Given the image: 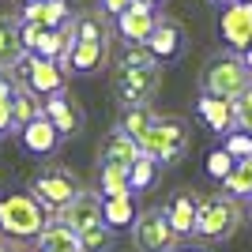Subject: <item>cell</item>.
I'll list each match as a JSON object with an SVG mask.
<instances>
[{
  "mask_svg": "<svg viewBox=\"0 0 252 252\" xmlns=\"http://www.w3.org/2000/svg\"><path fill=\"white\" fill-rule=\"evenodd\" d=\"M162 87V61L151 57L147 45H128V53L117 61L113 72V91L117 102L132 109V105H151Z\"/></svg>",
  "mask_w": 252,
  "mask_h": 252,
  "instance_id": "1",
  "label": "cell"
},
{
  "mask_svg": "<svg viewBox=\"0 0 252 252\" xmlns=\"http://www.w3.org/2000/svg\"><path fill=\"white\" fill-rule=\"evenodd\" d=\"M113 49V31L102 15H79L75 19V42L68 49V57L61 61V72H79V75H94L105 68Z\"/></svg>",
  "mask_w": 252,
  "mask_h": 252,
  "instance_id": "2",
  "label": "cell"
},
{
  "mask_svg": "<svg viewBox=\"0 0 252 252\" xmlns=\"http://www.w3.org/2000/svg\"><path fill=\"white\" fill-rule=\"evenodd\" d=\"M241 203L233 200L230 192H215V196H200V207H196V230L192 237H200L207 245H222L230 241L233 233L241 230Z\"/></svg>",
  "mask_w": 252,
  "mask_h": 252,
  "instance_id": "3",
  "label": "cell"
},
{
  "mask_svg": "<svg viewBox=\"0 0 252 252\" xmlns=\"http://www.w3.org/2000/svg\"><path fill=\"white\" fill-rule=\"evenodd\" d=\"M136 143H139L143 155L155 158L158 166H173V162H181V158L189 155L192 132H189V125H185L181 117H158L155 113L151 128L136 139Z\"/></svg>",
  "mask_w": 252,
  "mask_h": 252,
  "instance_id": "4",
  "label": "cell"
},
{
  "mask_svg": "<svg viewBox=\"0 0 252 252\" xmlns=\"http://www.w3.org/2000/svg\"><path fill=\"white\" fill-rule=\"evenodd\" d=\"M249 83H252V72L245 68L237 49L215 53L200 72V91L203 94H215V98H237Z\"/></svg>",
  "mask_w": 252,
  "mask_h": 252,
  "instance_id": "5",
  "label": "cell"
},
{
  "mask_svg": "<svg viewBox=\"0 0 252 252\" xmlns=\"http://www.w3.org/2000/svg\"><path fill=\"white\" fill-rule=\"evenodd\" d=\"M45 222H49V211L31 192H11L0 200V233L8 237H38Z\"/></svg>",
  "mask_w": 252,
  "mask_h": 252,
  "instance_id": "6",
  "label": "cell"
},
{
  "mask_svg": "<svg viewBox=\"0 0 252 252\" xmlns=\"http://www.w3.org/2000/svg\"><path fill=\"white\" fill-rule=\"evenodd\" d=\"M79 192H83L79 177H75L72 169H64V166H45L42 173L34 177V185H31V196L42 203L49 215H53V211H61L64 203H72Z\"/></svg>",
  "mask_w": 252,
  "mask_h": 252,
  "instance_id": "7",
  "label": "cell"
},
{
  "mask_svg": "<svg viewBox=\"0 0 252 252\" xmlns=\"http://www.w3.org/2000/svg\"><path fill=\"white\" fill-rule=\"evenodd\" d=\"M132 245L139 252H173L181 245V237L173 233L166 211L162 207H147L136 211V222H132Z\"/></svg>",
  "mask_w": 252,
  "mask_h": 252,
  "instance_id": "8",
  "label": "cell"
},
{
  "mask_svg": "<svg viewBox=\"0 0 252 252\" xmlns=\"http://www.w3.org/2000/svg\"><path fill=\"white\" fill-rule=\"evenodd\" d=\"M222 42L230 49H249L252 45V0H230L222 4V19H219Z\"/></svg>",
  "mask_w": 252,
  "mask_h": 252,
  "instance_id": "9",
  "label": "cell"
},
{
  "mask_svg": "<svg viewBox=\"0 0 252 252\" xmlns=\"http://www.w3.org/2000/svg\"><path fill=\"white\" fill-rule=\"evenodd\" d=\"M42 113L53 121V128L61 132V139H72L79 128H83V109L75 105V98L68 94V91H53V94H45L42 102Z\"/></svg>",
  "mask_w": 252,
  "mask_h": 252,
  "instance_id": "10",
  "label": "cell"
},
{
  "mask_svg": "<svg viewBox=\"0 0 252 252\" xmlns=\"http://www.w3.org/2000/svg\"><path fill=\"white\" fill-rule=\"evenodd\" d=\"M155 19H158L155 4L132 0L125 11H117V31L113 34H121L128 45H143V42H147V34H151V27H155Z\"/></svg>",
  "mask_w": 252,
  "mask_h": 252,
  "instance_id": "11",
  "label": "cell"
},
{
  "mask_svg": "<svg viewBox=\"0 0 252 252\" xmlns=\"http://www.w3.org/2000/svg\"><path fill=\"white\" fill-rule=\"evenodd\" d=\"M19 68H23V75H27V83H23V87H31L34 94H42V98L64 87V72H61V64H57V61H49V57L27 53Z\"/></svg>",
  "mask_w": 252,
  "mask_h": 252,
  "instance_id": "12",
  "label": "cell"
},
{
  "mask_svg": "<svg viewBox=\"0 0 252 252\" xmlns=\"http://www.w3.org/2000/svg\"><path fill=\"white\" fill-rule=\"evenodd\" d=\"M143 45L151 49V57H155V61L166 64V61H173V57L185 49V31H181V23H177V19H169V15H158Z\"/></svg>",
  "mask_w": 252,
  "mask_h": 252,
  "instance_id": "13",
  "label": "cell"
},
{
  "mask_svg": "<svg viewBox=\"0 0 252 252\" xmlns=\"http://www.w3.org/2000/svg\"><path fill=\"white\" fill-rule=\"evenodd\" d=\"M53 215H57L64 226H72L75 233H83L87 226L102 222V196H98V192H79L72 203H64V207L53 211Z\"/></svg>",
  "mask_w": 252,
  "mask_h": 252,
  "instance_id": "14",
  "label": "cell"
},
{
  "mask_svg": "<svg viewBox=\"0 0 252 252\" xmlns=\"http://www.w3.org/2000/svg\"><path fill=\"white\" fill-rule=\"evenodd\" d=\"M196 207H200V196H196L192 189L173 192L169 203L162 207V211H166V219H169V226H173V233H177L181 241H189L192 230H196Z\"/></svg>",
  "mask_w": 252,
  "mask_h": 252,
  "instance_id": "15",
  "label": "cell"
},
{
  "mask_svg": "<svg viewBox=\"0 0 252 252\" xmlns=\"http://www.w3.org/2000/svg\"><path fill=\"white\" fill-rule=\"evenodd\" d=\"M19 136H23V147L31 151V155H53L57 143H61V132L53 128V121L45 113L31 117V121L19 128Z\"/></svg>",
  "mask_w": 252,
  "mask_h": 252,
  "instance_id": "16",
  "label": "cell"
},
{
  "mask_svg": "<svg viewBox=\"0 0 252 252\" xmlns=\"http://www.w3.org/2000/svg\"><path fill=\"white\" fill-rule=\"evenodd\" d=\"M139 155H143V151H139V143L128 136L121 125H117L113 132L102 139V147H98V166H102V162H113V166H125V169H128Z\"/></svg>",
  "mask_w": 252,
  "mask_h": 252,
  "instance_id": "17",
  "label": "cell"
},
{
  "mask_svg": "<svg viewBox=\"0 0 252 252\" xmlns=\"http://www.w3.org/2000/svg\"><path fill=\"white\" fill-rule=\"evenodd\" d=\"M23 57H27V45H23V34H19V19L0 15V72H15Z\"/></svg>",
  "mask_w": 252,
  "mask_h": 252,
  "instance_id": "18",
  "label": "cell"
},
{
  "mask_svg": "<svg viewBox=\"0 0 252 252\" xmlns=\"http://www.w3.org/2000/svg\"><path fill=\"white\" fill-rule=\"evenodd\" d=\"M68 19H72L68 0H38V4H23L19 11V23H34V27H45V31H57Z\"/></svg>",
  "mask_w": 252,
  "mask_h": 252,
  "instance_id": "19",
  "label": "cell"
},
{
  "mask_svg": "<svg viewBox=\"0 0 252 252\" xmlns=\"http://www.w3.org/2000/svg\"><path fill=\"white\" fill-rule=\"evenodd\" d=\"M38 249H49V252H83V241H79V233L72 226H64L57 215H49L42 230H38Z\"/></svg>",
  "mask_w": 252,
  "mask_h": 252,
  "instance_id": "20",
  "label": "cell"
},
{
  "mask_svg": "<svg viewBox=\"0 0 252 252\" xmlns=\"http://www.w3.org/2000/svg\"><path fill=\"white\" fill-rule=\"evenodd\" d=\"M196 113H200V121L215 132V136H226V132L233 128V105H230V98L200 94V98H196Z\"/></svg>",
  "mask_w": 252,
  "mask_h": 252,
  "instance_id": "21",
  "label": "cell"
},
{
  "mask_svg": "<svg viewBox=\"0 0 252 252\" xmlns=\"http://www.w3.org/2000/svg\"><path fill=\"white\" fill-rule=\"evenodd\" d=\"M102 222L109 230H125L136 222V203L132 196H102Z\"/></svg>",
  "mask_w": 252,
  "mask_h": 252,
  "instance_id": "22",
  "label": "cell"
},
{
  "mask_svg": "<svg viewBox=\"0 0 252 252\" xmlns=\"http://www.w3.org/2000/svg\"><path fill=\"white\" fill-rule=\"evenodd\" d=\"M222 192H230L233 200H249L252 196V155L233 162V169L226 173V181H222Z\"/></svg>",
  "mask_w": 252,
  "mask_h": 252,
  "instance_id": "23",
  "label": "cell"
},
{
  "mask_svg": "<svg viewBox=\"0 0 252 252\" xmlns=\"http://www.w3.org/2000/svg\"><path fill=\"white\" fill-rule=\"evenodd\" d=\"M42 113V98L34 94L31 87H11V125L23 128L31 117Z\"/></svg>",
  "mask_w": 252,
  "mask_h": 252,
  "instance_id": "24",
  "label": "cell"
},
{
  "mask_svg": "<svg viewBox=\"0 0 252 252\" xmlns=\"http://www.w3.org/2000/svg\"><path fill=\"white\" fill-rule=\"evenodd\" d=\"M155 181H158V162L151 155H139L136 162L128 166V189H132V196L155 189Z\"/></svg>",
  "mask_w": 252,
  "mask_h": 252,
  "instance_id": "25",
  "label": "cell"
},
{
  "mask_svg": "<svg viewBox=\"0 0 252 252\" xmlns=\"http://www.w3.org/2000/svg\"><path fill=\"white\" fill-rule=\"evenodd\" d=\"M98 189H102V196H132V189H128V169L113 166V162H102V166H98Z\"/></svg>",
  "mask_w": 252,
  "mask_h": 252,
  "instance_id": "26",
  "label": "cell"
},
{
  "mask_svg": "<svg viewBox=\"0 0 252 252\" xmlns=\"http://www.w3.org/2000/svg\"><path fill=\"white\" fill-rule=\"evenodd\" d=\"M79 241H83V252H109L113 249V230L105 222H94L79 233Z\"/></svg>",
  "mask_w": 252,
  "mask_h": 252,
  "instance_id": "27",
  "label": "cell"
},
{
  "mask_svg": "<svg viewBox=\"0 0 252 252\" xmlns=\"http://www.w3.org/2000/svg\"><path fill=\"white\" fill-rule=\"evenodd\" d=\"M151 121H155L151 105H132V109H125V117H121V128H125L132 139H139L151 128Z\"/></svg>",
  "mask_w": 252,
  "mask_h": 252,
  "instance_id": "28",
  "label": "cell"
},
{
  "mask_svg": "<svg viewBox=\"0 0 252 252\" xmlns=\"http://www.w3.org/2000/svg\"><path fill=\"white\" fill-rule=\"evenodd\" d=\"M230 105H233V128H241V132L252 136V83L237 98H230Z\"/></svg>",
  "mask_w": 252,
  "mask_h": 252,
  "instance_id": "29",
  "label": "cell"
},
{
  "mask_svg": "<svg viewBox=\"0 0 252 252\" xmlns=\"http://www.w3.org/2000/svg\"><path fill=\"white\" fill-rule=\"evenodd\" d=\"M233 162H237V158H233L226 147H215L207 155V177L211 181H226V173L233 169Z\"/></svg>",
  "mask_w": 252,
  "mask_h": 252,
  "instance_id": "30",
  "label": "cell"
},
{
  "mask_svg": "<svg viewBox=\"0 0 252 252\" xmlns=\"http://www.w3.org/2000/svg\"><path fill=\"white\" fill-rule=\"evenodd\" d=\"M222 147L230 151L233 158H249L252 155V136H249V132H241V128H230V132L222 136Z\"/></svg>",
  "mask_w": 252,
  "mask_h": 252,
  "instance_id": "31",
  "label": "cell"
},
{
  "mask_svg": "<svg viewBox=\"0 0 252 252\" xmlns=\"http://www.w3.org/2000/svg\"><path fill=\"white\" fill-rule=\"evenodd\" d=\"M8 132H15V125H11V83L0 75V136H8Z\"/></svg>",
  "mask_w": 252,
  "mask_h": 252,
  "instance_id": "32",
  "label": "cell"
},
{
  "mask_svg": "<svg viewBox=\"0 0 252 252\" xmlns=\"http://www.w3.org/2000/svg\"><path fill=\"white\" fill-rule=\"evenodd\" d=\"M19 34H23V45H27V53L38 49V42H42L45 27H34V23H19Z\"/></svg>",
  "mask_w": 252,
  "mask_h": 252,
  "instance_id": "33",
  "label": "cell"
},
{
  "mask_svg": "<svg viewBox=\"0 0 252 252\" xmlns=\"http://www.w3.org/2000/svg\"><path fill=\"white\" fill-rule=\"evenodd\" d=\"M98 4H102V11H105V15H117V11H125L128 4H132V0H98Z\"/></svg>",
  "mask_w": 252,
  "mask_h": 252,
  "instance_id": "34",
  "label": "cell"
},
{
  "mask_svg": "<svg viewBox=\"0 0 252 252\" xmlns=\"http://www.w3.org/2000/svg\"><path fill=\"white\" fill-rule=\"evenodd\" d=\"M241 61H245V68L252 72V45H249V49H241Z\"/></svg>",
  "mask_w": 252,
  "mask_h": 252,
  "instance_id": "35",
  "label": "cell"
},
{
  "mask_svg": "<svg viewBox=\"0 0 252 252\" xmlns=\"http://www.w3.org/2000/svg\"><path fill=\"white\" fill-rule=\"evenodd\" d=\"M8 249H11V245H8V241H4V237H0V252H8Z\"/></svg>",
  "mask_w": 252,
  "mask_h": 252,
  "instance_id": "36",
  "label": "cell"
},
{
  "mask_svg": "<svg viewBox=\"0 0 252 252\" xmlns=\"http://www.w3.org/2000/svg\"><path fill=\"white\" fill-rule=\"evenodd\" d=\"M245 215H249V222H252V196H249V211H245Z\"/></svg>",
  "mask_w": 252,
  "mask_h": 252,
  "instance_id": "37",
  "label": "cell"
},
{
  "mask_svg": "<svg viewBox=\"0 0 252 252\" xmlns=\"http://www.w3.org/2000/svg\"><path fill=\"white\" fill-rule=\"evenodd\" d=\"M173 252H203V249H173Z\"/></svg>",
  "mask_w": 252,
  "mask_h": 252,
  "instance_id": "38",
  "label": "cell"
},
{
  "mask_svg": "<svg viewBox=\"0 0 252 252\" xmlns=\"http://www.w3.org/2000/svg\"><path fill=\"white\" fill-rule=\"evenodd\" d=\"M143 4H155V8H158V4H162V0H143Z\"/></svg>",
  "mask_w": 252,
  "mask_h": 252,
  "instance_id": "39",
  "label": "cell"
},
{
  "mask_svg": "<svg viewBox=\"0 0 252 252\" xmlns=\"http://www.w3.org/2000/svg\"><path fill=\"white\" fill-rule=\"evenodd\" d=\"M8 252H27V249H15V245H11V249H8Z\"/></svg>",
  "mask_w": 252,
  "mask_h": 252,
  "instance_id": "40",
  "label": "cell"
},
{
  "mask_svg": "<svg viewBox=\"0 0 252 252\" xmlns=\"http://www.w3.org/2000/svg\"><path fill=\"white\" fill-rule=\"evenodd\" d=\"M34 252H49V249H38V245H34Z\"/></svg>",
  "mask_w": 252,
  "mask_h": 252,
  "instance_id": "41",
  "label": "cell"
},
{
  "mask_svg": "<svg viewBox=\"0 0 252 252\" xmlns=\"http://www.w3.org/2000/svg\"><path fill=\"white\" fill-rule=\"evenodd\" d=\"M215 4H230V0H215Z\"/></svg>",
  "mask_w": 252,
  "mask_h": 252,
  "instance_id": "42",
  "label": "cell"
},
{
  "mask_svg": "<svg viewBox=\"0 0 252 252\" xmlns=\"http://www.w3.org/2000/svg\"><path fill=\"white\" fill-rule=\"evenodd\" d=\"M23 4H38V0H23Z\"/></svg>",
  "mask_w": 252,
  "mask_h": 252,
  "instance_id": "43",
  "label": "cell"
}]
</instances>
